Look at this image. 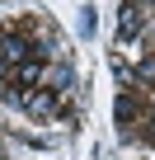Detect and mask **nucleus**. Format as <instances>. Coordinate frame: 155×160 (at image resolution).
Listing matches in <instances>:
<instances>
[{"label": "nucleus", "instance_id": "nucleus-1", "mask_svg": "<svg viewBox=\"0 0 155 160\" xmlns=\"http://www.w3.org/2000/svg\"><path fill=\"white\" fill-rule=\"evenodd\" d=\"M38 52H33V42L24 38V33H0V66H28Z\"/></svg>", "mask_w": 155, "mask_h": 160}, {"label": "nucleus", "instance_id": "nucleus-2", "mask_svg": "<svg viewBox=\"0 0 155 160\" xmlns=\"http://www.w3.org/2000/svg\"><path fill=\"white\" fill-rule=\"evenodd\" d=\"M19 104H24V108H28L33 118H52V113H56V94H52V90H38V94H24Z\"/></svg>", "mask_w": 155, "mask_h": 160}, {"label": "nucleus", "instance_id": "nucleus-3", "mask_svg": "<svg viewBox=\"0 0 155 160\" xmlns=\"http://www.w3.org/2000/svg\"><path fill=\"white\" fill-rule=\"evenodd\" d=\"M141 24H146V19H141V5H122V14H118V33H122V38H136Z\"/></svg>", "mask_w": 155, "mask_h": 160}, {"label": "nucleus", "instance_id": "nucleus-4", "mask_svg": "<svg viewBox=\"0 0 155 160\" xmlns=\"http://www.w3.org/2000/svg\"><path fill=\"white\" fill-rule=\"evenodd\" d=\"M132 113H136V104H132V94H122L118 99V122H132Z\"/></svg>", "mask_w": 155, "mask_h": 160}, {"label": "nucleus", "instance_id": "nucleus-5", "mask_svg": "<svg viewBox=\"0 0 155 160\" xmlns=\"http://www.w3.org/2000/svg\"><path fill=\"white\" fill-rule=\"evenodd\" d=\"M70 80H75V75H70V66H56V71H52V85H56V90H66Z\"/></svg>", "mask_w": 155, "mask_h": 160}]
</instances>
